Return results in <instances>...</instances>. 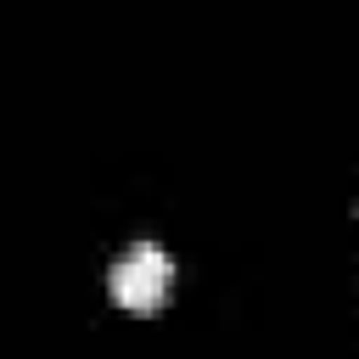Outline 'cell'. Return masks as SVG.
I'll return each mask as SVG.
<instances>
[{
	"label": "cell",
	"mask_w": 359,
	"mask_h": 359,
	"mask_svg": "<svg viewBox=\"0 0 359 359\" xmlns=\"http://www.w3.org/2000/svg\"><path fill=\"white\" fill-rule=\"evenodd\" d=\"M107 286H112V303H123L129 314H151V309H163V297L174 286V264H168V252L157 241H135L112 264Z\"/></svg>",
	"instance_id": "obj_1"
}]
</instances>
